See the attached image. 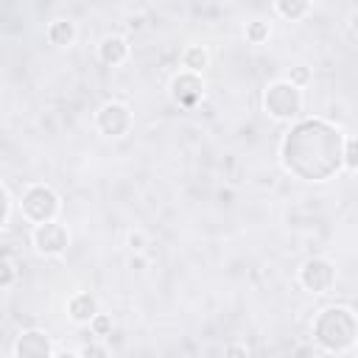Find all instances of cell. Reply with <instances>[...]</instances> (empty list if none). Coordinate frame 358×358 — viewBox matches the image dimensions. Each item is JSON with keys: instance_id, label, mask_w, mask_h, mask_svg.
Here are the masks:
<instances>
[{"instance_id": "cell-1", "label": "cell", "mask_w": 358, "mask_h": 358, "mask_svg": "<svg viewBox=\"0 0 358 358\" xmlns=\"http://www.w3.org/2000/svg\"><path fill=\"white\" fill-rule=\"evenodd\" d=\"M358 336V322L347 308H327L316 319V338L327 352H344Z\"/></svg>"}, {"instance_id": "cell-2", "label": "cell", "mask_w": 358, "mask_h": 358, "mask_svg": "<svg viewBox=\"0 0 358 358\" xmlns=\"http://www.w3.org/2000/svg\"><path fill=\"white\" fill-rule=\"evenodd\" d=\"M263 103H266V112L271 117H277V120H294L302 112V92L291 81H274L266 90Z\"/></svg>"}, {"instance_id": "cell-3", "label": "cell", "mask_w": 358, "mask_h": 358, "mask_svg": "<svg viewBox=\"0 0 358 358\" xmlns=\"http://www.w3.org/2000/svg\"><path fill=\"white\" fill-rule=\"evenodd\" d=\"M59 213V196L48 185H34L22 193V215L34 224L53 221Z\"/></svg>"}, {"instance_id": "cell-4", "label": "cell", "mask_w": 358, "mask_h": 358, "mask_svg": "<svg viewBox=\"0 0 358 358\" xmlns=\"http://www.w3.org/2000/svg\"><path fill=\"white\" fill-rule=\"evenodd\" d=\"M299 282H302V288H308L313 294H327L333 288V282H336V268L324 257H310L299 268Z\"/></svg>"}, {"instance_id": "cell-5", "label": "cell", "mask_w": 358, "mask_h": 358, "mask_svg": "<svg viewBox=\"0 0 358 358\" xmlns=\"http://www.w3.org/2000/svg\"><path fill=\"white\" fill-rule=\"evenodd\" d=\"M67 243H70V235H67V229L59 221L36 224V229H34V246H36L39 255H48V257L64 255L67 252Z\"/></svg>"}, {"instance_id": "cell-6", "label": "cell", "mask_w": 358, "mask_h": 358, "mask_svg": "<svg viewBox=\"0 0 358 358\" xmlns=\"http://www.w3.org/2000/svg\"><path fill=\"white\" fill-rule=\"evenodd\" d=\"M98 129L106 137H123L131 129V112H129V106H123L117 101L103 103L101 112H98Z\"/></svg>"}, {"instance_id": "cell-7", "label": "cell", "mask_w": 358, "mask_h": 358, "mask_svg": "<svg viewBox=\"0 0 358 358\" xmlns=\"http://www.w3.org/2000/svg\"><path fill=\"white\" fill-rule=\"evenodd\" d=\"M53 352H56V347L50 344L48 333H42V330H25L14 344L17 358H48Z\"/></svg>"}, {"instance_id": "cell-8", "label": "cell", "mask_w": 358, "mask_h": 358, "mask_svg": "<svg viewBox=\"0 0 358 358\" xmlns=\"http://www.w3.org/2000/svg\"><path fill=\"white\" fill-rule=\"evenodd\" d=\"M67 313L73 322L78 324H90L95 316H98V302L92 294H76L70 302H67Z\"/></svg>"}, {"instance_id": "cell-9", "label": "cell", "mask_w": 358, "mask_h": 358, "mask_svg": "<svg viewBox=\"0 0 358 358\" xmlns=\"http://www.w3.org/2000/svg\"><path fill=\"white\" fill-rule=\"evenodd\" d=\"M98 56H101L103 64L117 67V64H123L129 59V42L123 36H106L101 42V48H98Z\"/></svg>"}, {"instance_id": "cell-10", "label": "cell", "mask_w": 358, "mask_h": 358, "mask_svg": "<svg viewBox=\"0 0 358 358\" xmlns=\"http://www.w3.org/2000/svg\"><path fill=\"white\" fill-rule=\"evenodd\" d=\"M201 90H204V84H201L199 73L185 70L179 78H173V95H176V101H182V103H193V98L201 95Z\"/></svg>"}, {"instance_id": "cell-11", "label": "cell", "mask_w": 358, "mask_h": 358, "mask_svg": "<svg viewBox=\"0 0 358 358\" xmlns=\"http://www.w3.org/2000/svg\"><path fill=\"white\" fill-rule=\"evenodd\" d=\"M48 39H50V45H56V48H67V45H73V39H76V25H73L70 20H53L50 28H48Z\"/></svg>"}, {"instance_id": "cell-12", "label": "cell", "mask_w": 358, "mask_h": 358, "mask_svg": "<svg viewBox=\"0 0 358 358\" xmlns=\"http://www.w3.org/2000/svg\"><path fill=\"white\" fill-rule=\"evenodd\" d=\"M277 11H280V17L296 22L310 11V0H277Z\"/></svg>"}, {"instance_id": "cell-13", "label": "cell", "mask_w": 358, "mask_h": 358, "mask_svg": "<svg viewBox=\"0 0 358 358\" xmlns=\"http://www.w3.org/2000/svg\"><path fill=\"white\" fill-rule=\"evenodd\" d=\"M182 64H185V70H190V73H201V70L207 67V50L199 48V45L187 48V50L182 53Z\"/></svg>"}, {"instance_id": "cell-14", "label": "cell", "mask_w": 358, "mask_h": 358, "mask_svg": "<svg viewBox=\"0 0 358 358\" xmlns=\"http://www.w3.org/2000/svg\"><path fill=\"white\" fill-rule=\"evenodd\" d=\"M268 34H271V28H268V22H263V20H255V22H249V25H246V39H249L252 45L266 42V39H268Z\"/></svg>"}, {"instance_id": "cell-15", "label": "cell", "mask_w": 358, "mask_h": 358, "mask_svg": "<svg viewBox=\"0 0 358 358\" xmlns=\"http://www.w3.org/2000/svg\"><path fill=\"white\" fill-rule=\"evenodd\" d=\"M341 162L350 168V171H358V137H350L344 143V151H341Z\"/></svg>"}, {"instance_id": "cell-16", "label": "cell", "mask_w": 358, "mask_h": 358, "mask_svg": "<svg viewBox=\"0 0 358 358\" xmlns=\"http://www.w3.org/2000/svg\"><path fill=\"white\" fill-rule=\"evenodd\" d=\"M14 280H17V263L11 260V255H6V257H3V277H0V288H3V291H8Z\"/></svg>"}, {"instance_id": "cell-17", "label": "cell", "mask_w": 358, "mask_h": 358, "mask_svg": "<svg viewBox=\"0 0 358 358\" xmlns=\"http://www.w3.org/2000/svg\"><path fill=\"white\" fill-rule=\"evenodd\" d=\"M90 330H92L95 336H101V338H103V336H109V333H112V319H109L106 313H98V316L90 322Z\"/></svg>"}, {"instance_id": "cell-18", "label": "cell", "mask_w": 358, "mask_h": 358, "mask_svg": "<svg viewBox=\"0 0 358 358\" xmlns=\"http://www.w3.org/2000/svg\"><path fill=\"white\" fill-rule=\"evenodd\" d=\"M11 210H14V199H11L8 185H3V215H0V227H8V221H11Z\"/></svg>"}, {"instance_id": "cell-19", "label": "cell", "mask_w": 358, "mask_h": 358, "mask_svg": "<svg viewBox=\"0 0 358 358\" xmlns=\"http://www.w3.org/2000/svg\"><path fill=\"white\" fill-rule=\"evenodd\" d=\"M308 78H310V70L308 67H291V73H288V81L291 84H296V87H302V84H308Z\"/></svg>"}, {"instance_id": "cell-20", "label": "cell", "mask_w": 358, "mask_h": 358, "mask_svg": "<svg viewBox=\"0 0 358 358\" xmlns=\"http://www.w3.org/2000/svg\"><path fill=\"white\" fill-rule=\"evenodd\" d=\"M106 352H109V350H106V347H98V344H87V347L78 350V355H101V358H103Z\"/></svg>"}, {"instance_id": "cell-21", "label": "cell", "mask_w": 358, "mask_h": 358, "mask_svg": "<svg viewBox=\"0 0 358 358\" xmlns=\"http://www.w3.org/2000/svg\"><path fill=\"white\" fill-rule=\"evenodd\" d=\"M129 246H131L134 252H140V249L145 246V235H143V232H131V235H129Z\"/></svg>"}, {"instance_id": "cell-22", "label": "cell", "mask_w": 358, "mask_h": 358, "mask_svg": "<svg viewBox=\"0 0 358 358\" xmlns=\"http://www.w3.org/2000/svg\"><path fill=\"white\" fill-rule=\"evenodd\" d=\"M129 28H131V31H140V28H143V17H131Z\"/></svg>"}, {"instance_id": "cell-23", "label": "cell", "mask_w": 358, "mask_h": 358, "mask_svg": "<svg viewBox=\"0 0 358 358\" xmlns=\"http://www.w3.org/2000/svg\"><path fill=\"white\" fill-rule=\"evenodd\" d=\"M229 355H238V352H246V347H227Z\"/></svg>"}]
</instances>
